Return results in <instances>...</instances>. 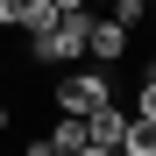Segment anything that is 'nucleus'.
I'll use <instances>...</instances> for the list:
<instances>
[{
  "mask_svg": "<svg viewBox=\"0 0 156 156\" xmlns=\"http://www.w3.org/2000/svg\"><path fill=\"white\" fill-rule=\"evenodd\" d=\"M50 99H57V114L85 121L92 107H107V99H114V78L99 71V64H71V71L57 78V92H50Z\"/></svg>",
  "mask_w": 156,
  "mask_h": 156,
  "instance_id": "nucleus-1",
  "label": "nucleus"
},
{
  "mask_svg": "<svg viewBox=\"0 0 156 156\" xmlns=\"http://www.w3.org/2000/svg\"><path fill=\"white\" fill-rule=\"evenodd\" d=\"M0 29H21V0H0Z\"/></svg>",
  "mask_w": 156,
  "mask_h": 156,
  "instance_id": "nucleus-7",
  "label": "nucleus"
},
{
  "mask_svg": "<svg viewBox=\"0 0 156 156\" xmlns=\"http://www.w3.org/2000/svg\"><path fill=\"white\" fill-rule=\"evenodd\" d=\"M85 29H92V7L57 14V29L43 43H29V64H85Z\"/></svg>",
  "mask_w": 156,
  "mask_h": 156,
  "instance_id": "nucleus-2",
  "label": "nucleus"
},
{
  "mask_svg": "<svg viewBox=\"0 0 156 156\" xmlns=\"http://www.w3.org/2000/svg\"><path fill=\"white\" fill-rule=\"evenodd\" d=\"M0 135H7V99H0Z\"/></svg>",
  "mask_w": 156,
  "mask_h": 156,
  "instance_id": "nucleus-9",
  "label": "nucleus"
},
{
  "mask_svg": "<svg viewBox=\"0 0 156 156\" xmlns=\"http://www.w3.org/2000/svg\"><path fill=\"white\" fill-rule=\"evenodd\" d=\"M21 156H50V142H43V135H36V142H29V149H21Z\"/></svg>",
  "mask_w": 156,
  "mask_h": 156,
  "instance_id": "nucleus-8",
  "label": "nucleus"
},
{
  "mask_svg": "<svg viewBox=\"0 0 156 156\" xmlns=\"http://www.w3.org/2000/svg\"><path fill=\"white\" fill-rule=\"evenodd\" d=\"M128 43H135V29H121L114 14H92V29H85V64L114 71V64L128 57Z\"/></svg>",
  "mask_w": 156,
  "mask_h": 156,
  "instance_id": "nucleus-3",
  "label": "nucleus"
},
{
  "mask_svg": "<svg viewBox=\"0 0 156 156\" xmlns=\"http://www.w3.org/2000/svg\"><path fill=\"white\" fill-rule=\"evenodd\" d=\"M43 142H50V156H85V149H92V142H85V121H71V114L50 121V135H43Z\"/></svg>",
  "mask_w": 156,
  "mask_h": 156,
  "instance_id": "nucleus-5",
  "label": "nucleus"
},
{
  "mask_svg": "<svg viewBox=\"0 0 156 156\" xmlns=\"http://www.w3.org/2000/svg\"><path fill=\"white\" fill-rule=\"evenodd\" d=\"M121 135H128V107L107 99V107L85 114V142H92V149H121Z\"/></svg>",
  "mask_w": 156,
  "mask_h": 156,
  "instance_id": "nucleus-4",
  "label": "nucleus"
},
{
  "mask_svg": "<svg viewBox=\"0 0 156 156\" xmlns=\"http://www.w3.org/2000/svg\"><path fill=\"white\" fill-rule=\"evenodd\" d=\"M50 29H57V7H50V0H21V36H29V43H43Z\"/></svg>",
  "mask_w": 156,
  "mask_h": 156,
  "instance_id": "nucleus-6",
  "label": "nucleus"
}]
</instances>
